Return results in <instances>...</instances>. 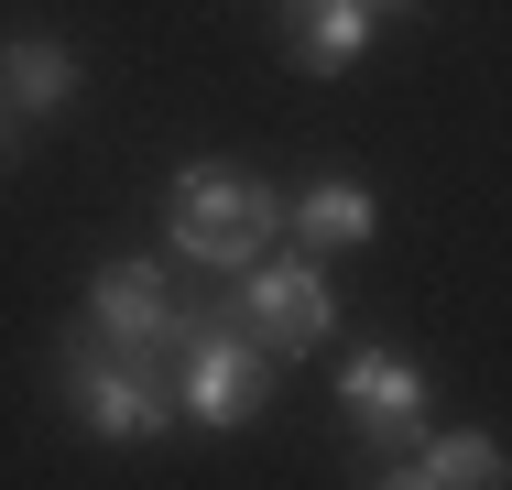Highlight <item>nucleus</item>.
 Here are the masks:
<instances>
[{"mask_svg": "<svg viewBox=\"0 0 512 490\" xmlns=\"http://www.w3.org/2000/svg\"><path fill=\"white\" fill-rule=\"evenodd\" d=\"M186 294L164 262H99L88 273V316L66 327V414L99 447H153L175 436V360H186Z\"/></svg>", "mask_w": 512, "mask_h": 490, "instance_id": "1", "label": "nucleus"}, {"mask_svg": "<svg viewBox=\"0 0 512 490\" xmlns=\"http://www.w3.org/2000/svg\"><path fill=\"white\" fill-rule=\"evenodd\" d=\"M164 207H175V251L197 273H240V262H262L284 240V196L262 175H240V164H186Z\"/></svg>", "mask_w": 512, "mask_h": 490, "instance_id": "2", "label": "nucleus"}, {"mask_svg": "<svg viewBox=\"0 0 512 490\" xmlns=\"http://www.w3.org/2000/svg\"><path fill=\"white\" fill-rule=\"evenodd\" d=\"M273 371H284V360H273L229 305H197V316H186V360H175V414L229 436V425H251V414L273 403Z\"/></svg>", "mask_w": 512, "mask_h": 490, "instance_id": "3", "label": "nucleus"}, {"mask_svg": "<svg viewBox=\"0 0 512 490\" xmlns=\"http://www.w3.org/2000/svg\"><path fill=\"white\" fill-rule=\"evenodd\" d=\"M229 316L273 349V360H306V349H327V327H338V294H327V273H316V251H262V262H240L229 273Z\"/></svg>", "mask_w": 512, "mask_h": 490, "instance_id": "4", "label": "nucleus"}, {"mask_svg": "<svg viewBox=\"0 0 512 490\" xmlns=\"http://www.w3.org/2000/svg\"><path fill=\"white\" fill-rule=\"evenodd\" d=\"M338 414H349V436L393 469L414 436H425V360H414V349H349V360H338Z\"/></svg>", "mask_w": 512, "mask_h": 490, "instance_id": "5", "label": "nucleus"}, {"mask_svg": "<svg viewBox=\"0 0 512 490\" xmlns=\"http://www.w3.org/2000/svg\"><path fill=\"white\" fill-rule=\"evenodd\" d=\"M371 229H382V196L360 175H316L306 196H284V240L295 251H360Z\"/></svg>", "mask_w": 512, "mask_h": 490, "instance_id": "6", "label": "nucleus"}, {"mask_svg": "<svg viewBox=\"0 0 512 490\" xmlns=\"http://www.w3.org/2000/svg\"><path fill=\"white\" fill-rule=\"evenodd\" d=\"M371 480H393V490H491L502 480V436H414L393 469H371Z\"/></svg>", "mask_w": 512, "mask_h": 490, "instance_id": "7", "label": "nucleus"}, {"mask_svg": "<svg viewBox=\"0 0 512 490\" xmlns=\"http://www.w3.org/2000/svg\"><path fill=\"white\" fill-rule=\"evenodd\" d=\"M382 33V0H295V66L306 77H349Z\"/></svg>", "mask_w": 512, "mask_h": 490, "instance_id": "8", "label": "nucleus"}, {"mask_svg": "<svg viewBox=\"0 0 512 490\" xmlns=\"http://www.w3.org/2000/svg\"><path fill=\"white\" fill-rule=\"evenodd\" d=\"M0 98H11V109H66V98H77V55H66L55 33H11V55H0Z\"/></svg>", "mask_w": 512, "mask_h": 490, "instance_id": "9", "label": "nucleus"}, {"mask_svg": "<svg viewBox=\"0 0 512 490\" xmlns=\"http://www.w3.org/2000/svg\"><path fill=\"white\" fill-rule=\"evenodd\" d=\"M0 131H11V98H0Z\"/></svg>", "mask_w": 512, "mask_h": 490, "instance_id": "10", "label": "nucleus"}, {"mask_svg": "<svg viewBox=\"0 0 512 490\" xmlns=\"http://www.w3.org/2000/svg\"><path fill=\"white\" fill-rule=\"evenodd\" d=\"M382 11H414V0H382Z\"/></svg>", "mask_w": 512, "mask_h": 490, "instance_id": "11", "label": "nucleus"}]
</instances>
